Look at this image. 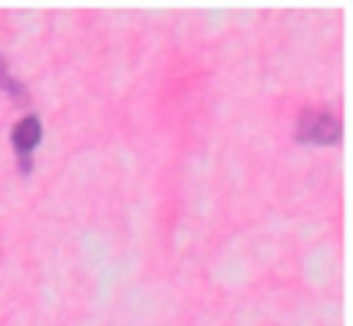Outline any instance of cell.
Masks as SVG:
<instances>
[{"mask_svg":"<svg viewBox=\"0 0 353 326\" xmlns=\"http://www.w3.org/2000/svg\"><path fill=\"white\" fill-rule=\"evenodd\" d=\"M295 135L298 141H309V144H334L342 135V122L328 108H309L301 113L295 124Z\"/></svg>","mask_w":353,"mask_h":326,"instance_id":"obj_1","label":"cell"},{"mask_svg":"<svg viewBox=\"0 0 353 326\" xmlns=\"http://www.w3.org/2000/svg\"><path fill=\"white\" fill-rule=\"evenodd\" d=\"M11 141H14V149L19 155V169L28 171L30 169V152L41 141V122H39V116H33V113L22 116L14 124V130H11Z\"/></svg>","mask_w":353,"mask_h":326,"instance_id":"obj_2","label":"cell"},{"mask_svg":"<svg viewBox=\"0 0 353 326\" xmlns=\"http://www.w3.org/2000/svg\"><path fill=\"white\" fill-rule=\"evenodd\" d=\"M0 88L8 91L11 97H25V86L11 75V69H8V64H6L3 55H0Z\"/></svg>","mask_w":353,"mask_h":326,"instance_id":"obj_3","label":"cell"}]
</instances>
